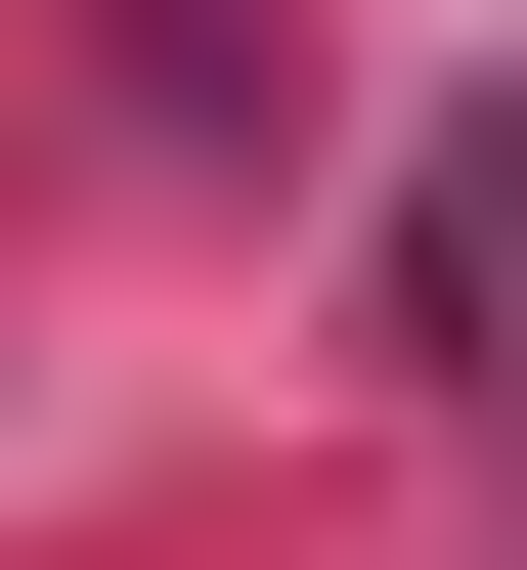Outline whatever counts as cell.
<instances>
[{
    "label": "cell",
    "mask_w": 527,
    "mask_h": 570,
    "mask_svg": "<svg viewBox=\"0 0 527 570\" xmlns=\"http://www.w3.org/2000/svg\"><path fill=\"white\" fill-rule=\"evenodd\" d=\"M396 352L527 395V88H440V132H396Z\"/></svg>",
    "instance_id": "cell-1"
}]
</instances>
